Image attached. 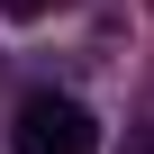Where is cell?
<instances>
[{
    "label": "cell",
    "instance_id": "obj_1",
    "mask_svg": "<svg viewBox=\"0 0 154 154\" xmlns=\"http://www.w3.org/2000/svg\"><path fill=\"white\" fill-rule=\"evenodd\" d=\"M9 136H18V154H91V145H100L91 109H82V100H54V91H36Z\"/></svg>",
    "mask_w": 154,
    "mask_h": 154
},
{
    "label": "cell",
    "instance_id": "obj_2",
    "mask_svg": "<svg viewBox=\"0 0 154 154\" xmlns=\"http://www.w3.org/2000/svg\"><path fill=\"white\" fill-rule=\"evenodd\" d=\"M127 154H154V127H136V136H127Z\"/></svg>",
    "mask_w": 154,
    "mask_h": 154
},
{
    "label": "cell",
    "instance_id": "obj_3",
    "mask_svg": "<svg viewBox=\"0 0 154 154\" xmlns=\"http://www.w3.org/2000/svg\"><path fill=\"white\" fill-rule=\"evenodd\" d=\"M0 9H18V18H36V9H45V0H0Z\"/></svg>",
    "mask_w": 154,
    "mask_h": 154
}]
</instances>
